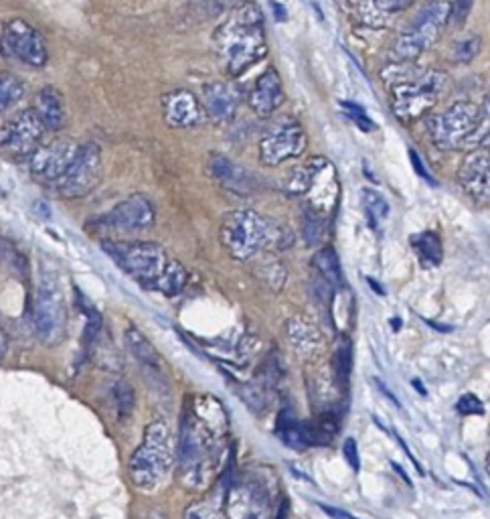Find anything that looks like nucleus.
<instances>
[{
    "instance_id": "40",
    "label": "nucleus",
    "mask_w": 490,
    "mask_h": 519,
    "mask_svg": "<svg viewBox=\"0 0 490 519\" xmlns=\"http://www.w3.org/2000/svg\"><path fill=\"white\" fill-rule=\"evenodd\" d=\"M456 410L464 416H482L484 414V404L474 396V394H464L458 404Z\"/></svg>"
},
{
    "instance_id": "22",
    "label": "nucleus",
    "mask_w": 490,
    "mask_h": 519,
    "mask_svg": "<svg viewBox=\"0 0 490 519\" xmlns=\"http://www.w3.org/2000/svg\"><path fill=\"white\" fill-rule=\"evenodd\" d=\"M209 175L229 193L250 195L256 191V177L223 155H211Z\"/></svg>"
},
{
    "instance_id": "5",
    "label": "nucleus",
    "mask_w": 490,
    "mask_h": 519,
    "mask_svg": "<svg viewBox=\"0 0 490 519\" xmlns=\"http://www.w3.org/2000/svg\"><path fill=\"white\" fill-rule=\"evenodd\" d=\"M434 144L442 151H476L488 146V102H454L426 120Z\"/></svg>"
},
{
    "instance_id": "9",
    "label": "nucleus",
    "mask_w": 490,
    "mask_h": 519,
    "mask_svg": "<svg viewBox=\"0 0 490 519\" xmlns=\"http://www.w3.org/2000/svg\"><path fill=\"white\" fill-rule=\"evenodd\" d=\"M35 333L47 347H55L67 333V307L57 276L41 274L33 303Z\"/></svg>"
},
{
    "instance_id": "23",
    "label": "nucleus",
    "mask_w": 490,
    "mask_h": 519,
    "mask_svg": "<svg viewBox=\"0 0 490 519\" xmlns=\"http://www.w3.org/2000/svg\"><path fill=\"white\" fill-rule=\"evenodd\" d=\"M31 112L37 116V120L49 132H59L67 120L63 94L53 86H45L35 94Z\"/></svg>"
},
{
    "instance_id": "36",
    "label": "nucleus",
    "mask_w": 490,
    "mask_h": 519,
    "mask_svg": "<svg viewBox=\"0 0 490 519\" xmlns=\"http://www.w3.org/2000/svg\"><path fill=\"white\" fill-rule=\"evenodd\" d=\"M482 49V41L478 35H466L454 43L452 57L456 63H470Z\"/></svg>"
},
{
    "instance_id": "7",
    "label": "nucleus",
    "mask_w": 490,
    "mask_h": 519,
    "mask_svg": "<svg viewBox=\"0 0 490 519\" xmlns=\"http://www.w3.org/2000/svg\"><path fill=\"white\" fill-rule=\"evenodd\" d=\"M452 3L448 0H428L418 17L410 23L393 45V57L397 61H414L426 53L444 33L450 23Z\"/></svg>"
},
{
    "instance_id": "18",
    "label": "nucleus",
    "mask_w": 490,
    "mask_h": 519,
    "mask_svg": "<svg viewBox=\"0 0 490 519\" xmlns=\"http://www.w3.org/2000/svg\"><path fill=\"white\" fill-rule=\"evenodd\" d=\"M458 183L462 191L476 201L478 205H486L490 197V153L488 148H476L470 151L462 165L458 167Z\"/></svg>"
},
{
    "instance_id": "34",
    "label": "nucleus",
    "mask_w": 490,
    "mask_h": 519,
    "mask_svg": "<svg viewBox=\"0 0 490 519\" xmlns=\"http://www.w3.org/2000/svg\"><path fill=\"white\" fill-rule=\"evenodd\" d=\"M112 396H114V404H116V412L122 420H128L134 412V404H136V394L132 390V386L126 380H118L112 388Z\"/></svg>"
},
{
    "instance_id": "4",
    "label": "nucleus",
    "mask_w": 490,
    "mask_h": 519,
    "mask_svg": "<svg viewBox=\"0 0 490 519\" xmlns=\"http://www.w3.org/2000/svg\"><path fill=\"white\" fill-rule=\"evenodd\" d=\"M221 244L235 260H252L264 250L290 246V234L254 209H235L221 221Z\"/></svg>"
},
{
    "instance_id": "28",
    "label": "nucleus",
    "mask_w": 490,
    "mask_h": 519,
    "mask_svg": "<svg viewBox=\"0 0 490 519\" xmlns=\"http://www.w3.org/2000/svg\"><path fill=\"white\" fill-rule=\"evenodd\" d=\"M412 246L420 258V262L426 266V268H436L440 266L442 258H444V248H442V242L438 238V234L434 232H422L418 236L412 238Z\"/></svg>"
},
{
    "instance_id": "44",
    "label": "nucleus",
    "mask_w": 490,
    "mask_h": 519,
    "mask_svg": "<svg viewBox=\"0 0 490 519\" xmlns=\"http://www.w3.org/2000/svg\"><path fill=\"white\" fill-rule=\"evenodd\" d=\"M410 157H412V163H414V169L430 183V185H436V181L432 179V175L426 171V167H424V163H422V159H420V155H416L414 151H410Z\"/></svg>"
},
{
    "instance_id": "8",
    "label": "nucleus",
    "mask_w": 490,
    "mask_h": 519,
    "mask_svg": "<svg viewBox=\"0 0 490 519\" xmlns=\"http://www.w3.org/2000/svg\"><path fill=\"white\" fill-rule=\"evenodd\" d=\"M106 254L140 286L154 290L169 268V256L152 242H104Z\"/></svg>"
},
{
    "instance_id": "11",
    "label": "nucleus",
    "mask_w": 490,
    "mask_h": 519,
    "mask_svg": "<svg viewBox=\"0 0 490 519\" xmlns=\"http://www.w3.org/2000/svg\"><path fill=\"white\" fill-rule=\"evenodd\" d=\"M0 55L7 61L21 63L31 69H41L49 61L45 37L25 19H11L0 31Z\"/></svg>"
},
{
    "instance_id": "46",
    "label": "nucleus",
    "mask_w": 490,
    "mask_h": 519,
    "mask_svg": "<svg viewBox=\"0 0 490 519\" xmlns=\"http://www.w3.org/2000/svg\"><path fill=\"white\" fill-rule=\"evenodd\" d=\"M7 349H9V337L3 323H0V361H3V357L7 355Z\"/></svg>"
},
{
    "instance_id": "38",
    "label": "nucleus",
    "mask_w": 490,
    "mask_h": 519,
    "mask_svg": "<svg viewBox=\"0 0 490 519\" xmlns=\"http://www.w3.org/2000/svg\"><path fill=\"white\" fill-rule=\"evenodd\" d=\"M79 307H81V311H84V315H86V335H84V339H86V343H92L96 337H98V333H100V329H102V317H100V313L88 303V299H84V296H81L79 299Z\"/></svg>"
},
{
    "instance_id": "47",
    "label": "nucleus",
    "mask_w": 490,
    "mask_h": 519,
    "mask_svg": "<svg viewBox=\"0 0 490 519\" xmlns=\"http://www.w3.org/2000/svg\"><path fill=\"white\" fill-rule=\"evenodd\" d=\"M375 382H377V386H379V390H381V392H383V394H385V396H387V398H389V400H391V402H393V404H395V406H399V402H397V400H395V396H393V394H391V392H389V390H387V388H385V386H383V384H381V382H379V380H375Z\"/></svg>"
},
{
    "instance_id": "12",
    "label": "nucleus",
    "mask_w": 490,
    "mask_h": 519,
    "mask_svg": "<svg viewBox=\"0 0 490 519\" xmlns=\"http://www.w3.org/2000/svg\"><path fill=\"white\" fill-rule=\"evenodd\" d=\"M308 136L298 120H284L276 124L260 140V161L266 167H278L306 151Z\"/></svg>"
},
{
    "instance_id": "19",
    "label": "nucleus",
    "mask_w": 490,
    "mask_h": 519,
    "mask_svg": "<svg viewBox=\"0 0 490 519\" xmlns=\"http://www.w3.org/2000/svg\"><path fill=\"white\" fill-rule=\"evenodd\" d=\"M162 116L171 128H195L205 120L201 102L189 90H177L162 98Z\"/></svg>"
},
{
    "instance_id": "27",
    "label": "nucleus",
    "mask_w": 490,
    "mask_h": 519,
    "mask_svg": "<svg viewBox=\"0 0 490 519\" xmlns=\"http://www.w3.org/2000/svg\"><path fill=\"white\" fill-rule=\"evenodd\" d=\"M312 264L318 272V276L329 284L333 290L335 288H341L343 286V270H341V262H339V256L333 248H322L314 254L312 258Z\"/></svg>"
},
{
    "instance_id": "13",
    "label": "nucleus",
    "mask_w": 490,
    "mask_h": 519,
    "mask_svg": "<svg viewBox=\"0 0 490 519\" xmlns=\"http://www.w3.org/2000/svg\"><path fill=\"white\" fill-rule=\"evenodd\" d=\"M225 511L229 519H268V489L256 477H239L227 491Z\"/></svg>"
},
{
    "instance_id": "26",
    "label": "nucleus",
    "mask_w": 490,
    "mask_h": 519,
    "mask_svg": "<svg viewBox=\"0 0 490 519\" xmlns=\"http://www.w3.org/2000/svg\"><path fill=\"white\" fill-rule=\"evenodd\" d=\"M322 159H310L308 163L294 167L286 177H284V191L292 197H304L310 193L318 167Z\"/></svg>"
},
{
    "instance_id": "39",
    "label": "nucleus",
    "mask_w": 490,
    "mask_h": 519,
    "mask_svg": "<svg viewBox=\"0 0 490 519\" xmlns=\"http://www.w3.org/2000/svg\"><path fill=\"white\" fill-rule=\"evenodd\" d=\"M371 9L379 15L391 17L395 13H403L416 5V0H369Z\"/></svg>"
},
{
    "instance_id": "10",
    "label": "nucleus",
    "mask_w": 490,
    "mask_h": 519,
    "mask_svg": "<svg viewBox=\"0 0 490 519\" xmlns=\"http://www.w3.org/2000/svg\"><path fill=\"white\" fill-rule=\"evenodd\" d=\"M104 177L102 151L96 142L81 144L67 171L55 181V191L61 199H84L98 189Z\"/></svg>"
},
{
    "instance_id": "32",
    "label": "nucleus",
    "mask_w": 490,
    "mask_h": 519,
    "mask_svg": "<svg viewBox=\"0 0 490 519\" xmlns=\"http://www.w3.org/2000/svg\"><path fill=\"white\" fill-rule=\"evenodd\" d=\"M335 378L337 384L343 388V392L349 390V382H351V372H353V347L349 339H343L341 345L335 351Z\"/></svg>"
},
{
    "instance_id": "37",
    "label": "nucleus",
    "mask_w": 490,
    "mask_h": 519,
    "mask_svg": "<svg viewBox=\"0 0 490 519\" xmlns=\"http://www.w3.org/2000/svg\"><path fill=\"white\" fill-rule=\"evenodd\" d=\"M302 232H304V238H306L308 246H316L322 240V234H324V217H322V213H318V211L308 207L306 213H304Z\"/></svg>"
},
{
    "instance_id": "42",
    "label": "nucleus",
    "mask_w": 490,
    "mask_h": 519,
    "mask_svg": "<svg viewBox=\"0 0 490 519\" xmlns=\"http://www.w3.org/2000/svg\"><path fill=\"white\" fill-rule=\"evenodd\" d=\"M343 453H345V459H347L349 467H351L353 471H359V467H361V457H359V449H357L355 438H347V440H345Z\"/></svg>"
},
{
    "instance_id": "48",
    "label": "nucleus",
    "mask_w": 490,
    "mask_h": 519,
    "mask_svg": "<svg viewBox=\"0 0 490 519\" xmlns=\"http://www.w3.org/2000/svg\"><path fill=\"white\" fill-rule=\"evenodd\" d=\"M414 388H416V390H418L422 396H428V392H426V388L422 386V382H420V380H414Z\"/></svg>"
},
{
    "instance_id": "31",
    "label": "nucleus",
    "mask_w": 490,
    "mask_h": 519,
    "mask_svg": "<svg viewBox=\"0 0 490 519\" xmlns=\"http://www.w3.org/2000/svg\"><path fill=\"white\" fill-rule=\"evenodd\" d=\"M25 98V84L13 73H3L0 76V112L17 106Z\"/></svg>"
},
{
    "instance_id": "50",
    "label": "nucleus",
    "mask_w": 490,
    "mask_h": 519,
    "mask_svg": "<svg viewBox=\"0 0 490 519\" xmlns=\"http://www.w3.org/2000/svg\"><path fill=\"white\" fill-rule=\"evenodd\" d=\"M276 519H286V503L282 505V509L278 511V517Z\"/></svg>"
},
{
    "instance_id": "51",
    "label": "nucleus",
    "mask_w": 490,
    "mask_h": 519,
    "mask_svg": "<svg viewBox=\"0 0 490 519\" xmlns=\"http://www.w3.org/2000/svg\"><path fill=\"white\" fill-rule=\"evenodd\" d=\"M156 519H165V517H156Z\"/></svg>"
},
{
    "instance_id": "6",
    "label": "nucleus",
    "mask_w": 490,
    "mask_h": 519,
    "mask_svg": "<svg viewBox=\"0 0 490 519\" xmlns=\"http://www.w3.org/2000/svg\"><path fill=\"white\" fill-rule=\"evenodd\" d=\"M175 440L173 430L165 420L148 424L140 447L134 451L128 463V475L134 487L150 491L158 487L173 467Z\"/></svg>"
},
{
    "instance_id": "41",
    "label": "nucleus",
    "mask_w": 490,
    "mask_h": 519,
    "mask_svg": "<svg viewBox=\"0 0 490 519\" xmlns=\"http://www.w3.org/2000/svg\"><path fill=\"white\" fill-rule=\"evenodd\" d=\"M345 108H347V112H349V116L363 128V132H371V130H375V124L371 122V118L365 114V110L361 108V106H357V104H351V102H345L343 104Z\"/></svg>"
},
{
    "instance_id": "21",
    "label": "nucleus",
    "mask_w": 490,
    "mask_h": 519,
    "mask_svg": "<svg viewBox=\"0 0 490 519\" xmlns=\"http://www.w3.org/2000/svg\"><path fill=\"white\" fill-rule=\"evenodd\" d=\"M276 434L286 444V447H290L294 451H306L310 447H316V444L329 442V438L318 430V426L296 420L292 416V412H288V410L280 412L278 422H276Z\"/></svg>"
},
{
    "instance_id": "24",
    "label": "nucleus",
    "mask_w": 490,
    "mask_h": 519,
    "mask_svg": "<svg viewBox=\"0 0 490 519\" xmlns=\"http://www.w3.org/2000/svg\"><path fill=\"white\" fill-rule=\"evenodd\" d=\"M286 335H288V341H290L292 349L304 359L314 357L322 347L320 331L302 317H292L288 321Z\"/></svg>"
},
{
    "instance_id": "15",
    "label": "nucleus",
    "mask_w": 490,
    "mask_h": 519,
    "mask_svg": "<svg viewBox=\"0 0 490 519\" xmlns=\"http://www.w3.org/2000/svg\"><path fill=\"white\" fill-rule=\"evenodd\" d=\"M79 151L73 138H55L47 144H39L29 157L31 175L43 183H55L71 165Z\"/></svg>"
},
{
    "instance_id": "35",
    "label": "nucleus",
    "mask_w": 490,
    "mask_h": 519,
    "mask_svg": "<svg viewBox=\"0 0 490 519\" xmlns=\"http://www.w3.org/2000/svg\"><path fill=\"white\" fill-rule=\"evenodd\" d=\"M185 519H223V501L215 497L193 503L185 513Z\"/></svg>"
},
{
    "instance_id": "20",
    "label": "nucleus",
    "mask_w": 490,
    "mask_h": 519,
    "mask_svg": "<svg viewBox=\"0 0 490 519\" xmlns=\"http://www.w3.org/2000/svg\"><path fill=\"white\" fill-rule=\"evenodd\" d=\"M286 102V92H284V84H282V78L280 73L270 67L266 69L262 76L256 80L254 88L250 90L248 94V104L250 108L262 116V118H268L272 116L282 104Z\"/></svg>"
},
{
    "instance_id": "43",
    "label": "nucleus",
    "mask_w": 490,
    "mask_h": 519,
    "mask_svg": "<svg viewBox=\"0 0 490 519\" xmlns=\"http://www.w3.org/2000/svg\"><path fill=\"white\" fill-rule=\"evenodd\" d=\"M472 5H474V0H454V3H452V15H450V19H454L456 23H462V21L468 17Z\"/></svg>"
},
{
    "instance_id": "2",
    "label": "nucleus",
    "mask_w": 490,
    "mask_h": 519,
    "mask_svg": "<svg viewBox=\"0 0 490 519\" xmlns=\"http://www.w3.org/2000/svg\"><path fill=\"white\" fill-rule=\"evenodd\" d=\"M213 53L229 78H241L268 55L264 15L256 3L243 0L213 33Z\"/></svg>"
},
{
    "instance_id": "25",
    "label": "nucleus",
    "mask_w": 490,
    "mask_h": 519,
    "mask_svg": "<svg viewBox=\"0 0 490 519\" xmlns=\"http://www.w3.org/2000/svg\"><path fill=\"white\" fill-rule=\"evenodd\" d=\"M124 341H126V347L128 351L132 353V357L142 365V367H148L152 369V372H160L162 367V361H160V355L158 351L154 349V345L146 339V335H142L138 329L134 327H128L126 333H124Z\"/></svg>"
},
{
    "instance_id": "16",
    "label": "nucleus",
    "mask_w": 490,
    "mask_h": 519,
    "mask_svg": "<svg viewBox=\"0 0 490 519\" xmlns=\"http://www.w3.org/2000/svg\"><path fill=\"white\" fill-rule=\"evenodd\" d=\"M156 219L152 203L144 195H130L98 219V226L118 234H134L152 228Z\"/></svg>"
},
{
    "instance_id": "17",
    "label": "nucleus",
    "mask_w": 490,
    "mask_h": 519,
    "mask_svg": "<svg viewBox=\"0 0 490 519\" xmlns=\"http://www.w3.org/2000/svg\"><path fill=\"white\" fill-rule=\"evenodd\" d=\"M243 94L237 84L233 82H211L203 88L201 94V108L205 120L213 122L215 126H225L235 120Z\"/></svg>"
},
{
    "instance_id": "3",
    "label": "nucleus",
    "mask_w": 490,
    "mask_h": 519,
    "mask_svg": "<svg viewBox=\"0 0 490 519\" xmlns=\"http://www.w3.org/2000/svg\"><path fill=\"white\" fill-rule=\"evenodd\" d=\"M381 76L389 84L391 110L403 124L416 122L430 114L448 84L444 71L422 69L412 61H399L385 69Z\"/></svg>"
},
{
    "instance_id": "45",
    "label": "nucleus",
    "mask_w": 490,
    "mask_h": 519,
    "mask_svg": "<svg viewBox=\"0 0 490 519\" xmlns=\"http://www.w3.org/2000/svg\"><path fill=\"white\" fill-rule=\"evenodd\" d=\"M318 507H320L324 513H329L331 517H335V519H355V517L347 515L343 509H335V507H329V505H320V503H318Z\"/></svg>"
},
{
    "instance_id": "1",
    "label": "nucleus",
    "mask_w": 490,
    "mask_h": 519,
    "mask_svg": "<svg viewBox=\"0 0 490 519\" xmlns=\"http://www.w3.org/2000/svg\"><path fill=\"white\" fill-rule=\"evenodd\" d=\"M227 414L213 396L187 400L179 436V477L189 489H203L219 467L227 436Z\"/></svg>"
},
{
    "instance_id": "30",
    "label": "nucleus",
    "mask_w": 490,
    "mask_h": 519,
    "mask_svg": "<svg viewBox=\"0 0 490 519\" xmlns=\"http://www.w3.org/2000/svg\"><path fill=\"white\" fill-rule=\"evenodd\" d=\"M187 280H189V274H187L185 266L181 262L171 260L169 268L165 270V274H162V278L158 280L154 290L167 294V296H177L187 286Z\"/></svg>"
},
{
    "instance_id": "29",
    "label": "nucleus",
    "mask_w": 490,
    "mask_h": 519,
    "mask_svg": "<svg viewBox=\"0 0 490 519\" xmlns=\"http://www.w3.org/2000/svg\"><path fill=\"white\" fill-rule=\"evenodd\" d=\"M0 264L19 280H25L29 274V262L25 254L9 240H0Z\"/></svg>"
},
{
    "instance_id": "14",
    "label": "nucleus",
    "mask_w": 490,
    "mask_h": 519,
    "mask_svg": "<svg viewBox=\"0 0 490 519\" xmlns=\"http://www.w3.org/2000/svg\"><path fill=\"white\" fill-rule=\"evenodd\" d=\"M43 134V124L31 110H25L0 130V153L11 159H29L41 144Z\"/></svg>"
},
{
    "instance_id": "33",
    "label": "nucleus",
    "mask_w": 490,
    "mask_h": 519,
    "mask_svg": "<svg viewBox=\"0 0 490 519\" xmlns=\"http://www.w3.org/2000/svg\"><path fill=\"white\" fill-rule=\"evenodd\" d=\"M361 199H363V207H365V213H367L371 228H377L381 221H385L387 215H389L387 199L373 189H363Z\"/></svg>"
},
{
    "instance_id": "49",
    "label": "nucleus",
    "mask_w": 490,
    "mask_h": 519,
    "mask_svg": "<svg viewBox=\"0 0 490 519\" xmlns=\"http://www.w3.org/2000/svg\"><path fill=\"white\" fill-rule=\"evenodd\" d=\"M367 282L371 284V288H373V290H377L379 294H385V290H381V288H379V284H377L373 278H367Z\"/></svg>"
}]
</instances>
